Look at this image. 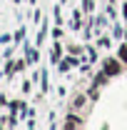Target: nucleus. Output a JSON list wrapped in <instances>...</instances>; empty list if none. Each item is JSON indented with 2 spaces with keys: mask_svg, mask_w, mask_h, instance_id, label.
Returning a JSON list of instances; mask_svg holds the SVG:
<instances>
[{
  "mask_svg": "<svg viewBox=\"0 0 127 130\" xmlns=\"http://www.w3.org/2000/svg\"><path fill=\"white\" fill-rule=\"evenodd\" d=\"M85 105V95H75V100H72V110H80Z\"/></svg>",
  "mask_w": 127,
  "mask_h": 130,
  "instance_id": "6",
  "label": "nucleus"
},
{
  "mask_svg": "<svg viewBox=\"0 0 127 130\" xmlns=\"http://www.w3.org/2000/svg\"><path fill=\"white\" fill-rule=\"evenodd\" d=\"M82 10H85V13H92V10H95L92 0H82Z\"/></svg>",
  "mask_w": 127,
  "mask_h": 130,
  "instance_id": "9",
  "label": "nucleus"
},
{
  "mask_svg": "<svg viewBox=\"0 0 127 130\" xmlns=\"http://www.w3.org/2000/svg\"><path fill=\"white\" fill-rule=\"evenodd\" d=\"M117 55H120V60H122V63L127 65V43H125V45H120V48H117Z\"/></svg>",
  "mask_w": 127,
  "mask_h": 130,
  "instance_id": "7",
  "label": "nucleus"
},
{
  "mask_svg": "<svg viewBox=\"0 0 127 130\" xmlns=\"http://www.w3.org/2000/svg\"><path fill=\"white\" fill-rule=\"evenodd\" d=\"M122 15H125V20H127V3L122 5Z\"/></svg>",
  "mask_w": 127,
  "mask_h": 130,
  "instance_id": "11",
  "label": "nucleus"
},
{
  "mask_svg": "<svg viewBox=\"0 0 127 130\" xmlns=\"http://www.w3.org/2000/svg\"><path fill=\"white\" fill-rule=\"evenodd\" d=\"M30 3H32V5H35V0H30Z\"/></svg>",
  "mask_w": 127,
  "mask_h": 130,
  "instance_id": "13",
  "label": "nucleus"
},
{
  "mask_svg": "<svg viewBox=\"0 0 127 130\" xmlns=\"http://www.w3.org/2000/svg\"><path fill=\"white\" fill-rule=\"evenodd\" d=\"M102 70L110 75V78H115V75H120L122 73V60H115V58H105V63H102Z\"/></svg>",
  "mask_w": 127,
  "mask_h": 130,
  "instance_id": "1",
  "label": "nucleus"
},
{
  "mask_svg": "<svg viewBox=\"0 0 127 130\" xmlns=\"http://www.w3.org/2000/svg\"><path fill=\"white\" fill-rule=\"evenodd\" d=\"M87 98H90V100H92V103H97V98H100V90H97L95 85H92V88H90V93H87Z\"/></svg>",
  "mask_w": 127,
  "mask_h": 130,
  "instance_id": "8",
  "label": "nucleus"
},
{
  "mask_svg": "<svg viewBox=\"0 0 127 130\" xmlns=\"http://www.w3.org/2000/svg\"><path fill=\"white\" fill-rule=\"evenodd\" d=\"M125 43H127V32H125Z\"/></svg>",
  "mask_w": 127,
  "mask_h": 130,
  "instance_id": "12",
  "label": "nucleus"
},
{
  "mask_svg": "<svg viewBox=\"0 0 127 130\" xmlns=\"http://www.w3.org/2000/svg\"><path fill=\"white\" fill-rule=\"evenodd\" d=\"M60 60H62V45H60V40H55V45L50 48V63L57 65Z\"/></svg>",
  "mask_w": 127,
  "mask_h": 130,
  "instance_id": "2",
  "label": "nucleus"
},
{
  "mask_svg": "<svg viewBox=\"0 0 127 130\" xmlns=\"http://www.w3.org/2000/svg\"><path fill=\"white\" fill-rule=\"evenodd\" d=\"M82 125H85V120H80L75 113H70L67 120H65V128H82Z\"/></svg>",
  "mask_w": 127,
  "mask_h": 130,
  "instance_id": "3",
  "label": "nucleus"
},
{
  "mask_svg": "<svg viewBox=\"0 0 127 130\" xmlns=\"http://www.w3.org/2000/svg\"><path fill=\"white\" fill-rule=\"evenodd\" d=\"M52 38H55V40H60V38H62V28H60V25H57V28H52Z\"/></svg>",
  "mask_w": 127,
  "mask_h": 130,
  "instance_id": "10",
  "label": "nucleus"
},
{
  "mask_svg": "<svg viewBox=\"0 0 127 130\" xmlns=\"http://www.w3.org/2000/svg\"><path fill=\"white\" fill-rule=\"evenodd\" d=\"M37 60H40V50H37V48H28V63L35 65Z\"/></svg>",
  "mask_w": 127,
  "mask_h": 130,
  "instance_id": "4",
  "label": "nucleus"
},
{
  "mask_svg": "<svg viewBox=\"0 0 127 130\" xmlns=\"http://www.w3.org/2000/svg\"><path fill=\"white\" fill-rule=\"evenodd\" d=\"M107 80H110V75H107L105 70H100L95 75V85H107Z\"/></svg>",
  "mask_w": 127,
  "mask_h": 130,
  "instance_id": "5",
  "label": "nucleus"
}]
</instances>
